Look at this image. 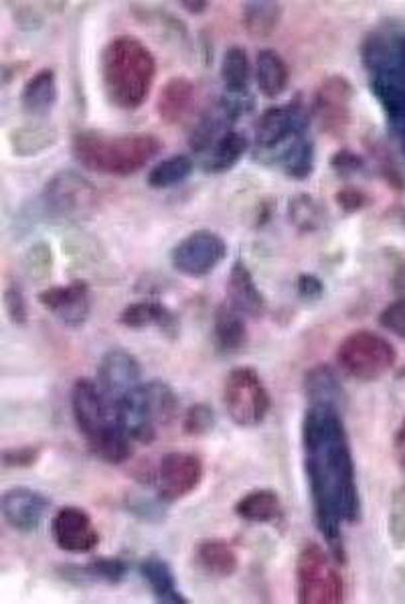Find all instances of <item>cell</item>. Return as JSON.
Wrapping results in <instances>:
<instances>
[{
	"instance_id": "cell-27",
	"label": "cell",
	"mask_w": 405,
	"mask_h": 604,
	"mask_svg": "<svg viewBox=\"0 0 405 604\" xmlns=\"http://www.w3.org/2000/svg\"><path fill=\"white\" fill-rule=\"evenodd\" d=\"M255 81L266 98H278L288 88L290 70L284 58L274 49H262L255 60Z\"/></svg>"
},
{
	"instance_id": "cell-9",
	"label": "cell",
	"mask_w": 405,
	"mask_h": 604,
	"mask_svg": "<svg viewBox=\"0 0 405 604\" xmlns=\"http://www.w3.org/2000/svg\"><path fill=\"white\" fill-rule=\"evenodd\" d=\"M72 412L77 430L90 449L122 428L116 404L90 379H77L74 383Z\"/></svg>"
},
{
	"instance_id": "cell-22",
	"label": "cell",
	"mask_w": 405,
	"mask_h": 604,
	"mask_svg": "<svg viewBox=\"0 0 405 604\" xmlns=\"http://www.w3.org/2000/svg\"><path fill=\"white\" fill-rule=\"evenodd\" d=\"M60 96L58 76L53 70H39L37 74L27 79L21 91V106L30 116H43L51 108L55 106Z\"/></svg>"
},
{
	"instance_id": "cell-21",
	"label": "cell",
	"mask_w": 405,
	"mask_h": 604,
	"mask_svg": "<svg viewBox=\"0 0 405 604\" xmlns=\"http://www.w3.org/2000/svg\"><path fill=\"white\" fill-rule=\"evenodd\" d=\"M122 327L142 331V329H159L166 337L179 335V318L177 315L159 301H140L128 304L121 313Z\"/></svg>"
},
{
	"instance_id": "cell-37",
	"label": "cell",
	"mask_w": 405,
	"mask_h": 604,
	"mask_svg": "<svg viewBox=\"0 0 405 604\" xmlns=\"http://www.w3.org/2000/svg\"><path fill=\"white\" fill-rule=\"evenodd\" d=\"M79 572L91 580H98V582L118 584L128 575V564L118 558L91 559L90 564L84 566Z\"/></svg>"
},
{
	"instance_id": "cell-41",
	"label": "cell",
	"mask_w": 405,
	"mask_h": 604,
	"mask_svg": "<svg viewBox=\"0 0 405 604\" xmlns=\"http://www.w3.org/2000/svg\"><path fill=\"white\" fill-rule=\"evenodd\" d=\"M379 325L385 331L397 335L400 339H405V299L391 302L381 313H379Z\"/></svg>"
},
{
	"instance_id": "cell-45",
	"label": "cell",
	"mask_w": 405,
	"mask_h": 604,
	"mask_svg": "<svg viewBox=\"0 0 405 604\" xmlns=\"http://www.w3.org/2000/svg\"><path fill=\"white\" fill-rule=\"evenodd\" d=\"M330 166L339 173V175H353L357 171L365 168V159L351 151H339L332 154Z\"/></svg>"
},
{
	"instance_id": "cell-10",
	"label": "cell",
	"mask_w": 405,
	"mask_h": 604,
	"mask_svg": "<svg viewBox=\"0 0 405 604\" xmlns=\"http://www.w3.org/2000/svg\"><path fill=\"white\" fill-rule=\"evenodd\" d=\"M43 205L51 217L81 222L98 212L100 196L90 179L76 171H60L47 181Z\"/></svg>"
},
{
	"instance_id": "cell-1",
	"label": "cell",
	"mask_w": 405,
	"mask_h": 604,
	"mask_svg": "<svg viewBox=\"0 0 405 604\" xmlns=\"http://www.w3.org/2000/svg\"><path fill=\"white\" fill-rule=\"evenodd\" d=\"M304 470L308 477L316 526L334 559H345L343 524L359 521L360 501L355 465L341 412L311 406L302 420Z\"/></svg>"
},
{
	"instance_id": "cell-33",
	"label": "cell",
	"mask_w": 405,
	"mask_h": 604,
	"mask_svg": "<svg viewBox=\"0 0 405 604\" xmlns=\"http://www.w3.org/2000/svg\"><path fill=\"white\" fill-rule=\"evenodd\" d=\"M252 65L243 47H229L222 61V81L227 93H250Z\"/></svg>"
},
{
	"instance_id": "cell-34",
	"label": "cell",
	"mask_w": 405,
	"mask_h": 604,
	"mask_svg": "<svg viewBox=\"0 0 405 604\" xmlns=\"http://www.w3.org/2000/svg\"><path fill=\"white\" fill-rule=\"evenodd\" d=\"M58 142V133L46 126H25L11 133V149L18 156H35Z\"/></svg>"
},
{
	"instance_id": "cell-13",
	"label": "cell",
	"mask_w": 405,
	"mask_h": 604,
	"mask_svg": "<svg viewBox=\"0 0 405 604\" xmlns=\"http://www.w3.org/2000/svg\"><path fill=\"white\" fill-rule=\"evenodd\" d=\"M355 98V90L351 81L343 76H330L322 79L318 86L313 104V114L320 124V130L343 137L351 124V102Z\"/></svg>"
},
{
	"instance_id": "cell-49",
	"label": "cell",
	"mask_w": 405,
	"mask_h": 604,
	"mask_svg": "<svg viewBox=\"0 0 405 604\" xmlns=\"http://www.w3.org/2000/svg\"><path fill=\"white\" fill-rule=\"evenodd\" d=\"M393 287L397 292L405 294V262L397 268V273L393 276Z\"/></svg>"
},
{
	"instance_id": "cell-38",
	"label": "cell",
	"mask_w": 405,
	"mask_h": 604,
	"mask_svg": "<svg viewBox=\"0 0 405 604\" xmlns=\"http://www.w3.org/2000/svg\"><path fill=\"white\" fill-rule=\"evenodd\" d=\"M388 533L391 544L397 550L405 548V483L400 485L391 495Z\"/></svg>"
},
{
	"instance_id": "cell-25",
	"label": "cell",
	"mask_w": 405,
	"mask_h": 604,
	"mask_svg": "<svg viewBox=\"0 0 405 604\" xmlns=\"http://www.w3.org/2000/svg\"><path fill=\"white\" fill-rule=\"evenodd\" d=\"M213 337L215 345L224 353H238L248 345V325L243 315L231 304H224L217 309L213 320Z\"/></svg>"
},
{
	"instance_id": "cell-17",
	"label": "cell",
	"mask_w": 405,
	"mask_h": 604,
	"mask_svg": "<svg viewBox=\"0 0 405 604\" xmlns=\"http://www.w3.org/2000/svg\"><path fill=\"white\" fill-rule=\"evenodd\" d=\"M37 301L51 315L60 318L67 327H81L91 311L90 287L84 280H74L65 287H51L37 294Z\"/></svg>"
},
{
	"instance_id": "cell-42",
	"label": "cell",
	"mask_w": 405,
	"mask_h": 604,
	"mask_svg": "<svg viewBox=\"0 0 405 604\" xmlns=\"http://www.w3.org/2000/svg\"><path fill=\"white\" fill-rule=\"evenodd\" d=\"M39 458H41L39 446H18V449H7L2 453V463L7 468L35 467Z\"/></svg>"
},
{
	"instance_id": "cell-4",
	"label": "cell",
	"mask_w": 405,
	"mask_h": 604,
	"mask_svg": "<svg viewBox=\"0 0 405 604\" xmlns=\"http://www.w3.org/2000/svg\"><path fill=\"white\" fill-rule=\"evenodd\" d=\"M77 163L107 177H130L163 151L154 135H107L100 130H81L74 137Z\"/></svg>"
},
{
	"instance_id": "cell-16",
	"label": "cell",
	"mask_w": 405,
	"mask_h": 604,
	"mask_svg": "<svg viewBox=\"0 0 405 604\" xmlns=\"http://www.w3.org/2000/svg\"><path fill=\"white\" fill-rule=\"evenodd\" d=\"M51 540L69 554H88L100 544V533L90 515L79 507H61L51 519Z\"/></svg>"
},
{
	"instance_id": "cell-8",
	"label": "cell",
	"mask_w": 405,
	"mask_h": 604,
	"mask_svg": "<svg viewBox=\"0 0 405 604\" xmlns=\"http://www.w3.org/2000/svg\"><path fill=\"white\" fill-rule=\"evenodd\" d=\"M224 404L231 423L255 428L266 420L271 398L254 367H236L224 383Z\"/></svg>"
},
{
	"instance_id": "cell-47",
	"label": "cell",
	"mask_w": 405,
	"mask_h": 604,
	"mask_svg": "<svg viewBox=\"0 0 405 604\" xmlns=\"http://www.w3.org/2000/svg\"><path fill=\"white\" fill-rule=\"evenodd\" d=\"M393 454H395V461L400 463V467L405 470V418L400 424L397 432H395V439H393Z\"/></svg>"
},
{
	"instance_id": "cell-29",
	"label": "cell",
	"mask_w": 405,
	"mask_h": 604,
	"mask_svg": "<svg viewBox=\"0 0 405 604\" xmlns=\"http://www.w3.org/2000/svg\"><path fill=\"white\" fill-rule=\"evenodd\" d=\"M236 515L250 524H271L280 519L282 503L271 489H254L236 503Z\"/></svg>"
},
{
	"instance_id": "cell-3",
	"label": "cell",
	"mask_w": 405,
	"mask_h": 604,
	"mask_svg": "<svg viewBox=\"0 0 405 604\" xmlns=\"http://www.w3.org/2000/svg\"><path fill=\"white\" fill-rule=\"evenodd\" d=\"M100 70L107 102L121 110H136L151 96L156 58L140 39L122 35L104 47Z\"/></svg>"
},
{
	"instance_id": "cell-32",
	"label": "cell",
	"mask_w": 405,
	"mask_h": 604,
	"mask_svg": "<svg viewBox=\"0 0 405 604\" xmlns=\"http://www.w3.org/2000/svg\"><path fill=\"white\" fill-rule=\"evenodd\" d=\"M243 11V27L245 30L252 35V37H257V39H264V37H270L274 35L280 23H282V4L280 2H245L241 7Z\"/></svg>"
},
{
	"instance_id": "cell-46",
	"label": "cell",
	"mask_w": 405,
	"mask_h": 604,
	"mask_svg": "<svg viewBox=\"0 0 405 604\" xmlns=\"http://www.w3.org/2000/svg\"><path fill=\"white\" fill-rule=\"evenodd\" d=\"M296 290H299V297L304 301L315 302L322 299L325 285L320 278H316L315 274H301L296 278Z\"/></svg>"
},
{
	"instance_id": "cell-26",
	"label": "cell",
	"mask_w": 405,
	"mask_h": 604,
	"mask_svg": "<svg viewBox=\"0 0 405 604\" xmlns=\"http://www.w3.org/2000/svg\"><path fill=\"white\" fill-rule=\"evenodd\" d=\"M140 576L149 582L152 594L159 603L165 604H187L189 601L182 596V592L177 589L175 575L168 566V562L159 556H149L140 562Z\"/></svg>"
},
{
	"instance_id": "cell-43",
	"label": "cell",
	"mask_w": 405,
	"mask_h": 604,
	"mask_svg": "<svg viewBox=\"0 0 405 604\" xmlns=\"http://www.w3.org/2000/svg\"><path fill=\"white\" fill-rule=\"evenodd\" d=\"M334 201L343 212L357 213L371 203V197L367 196L363 189H357V187H345V189H339L334 193Z\"/></svg>"
},
{
	"instance_id": "cell-35",
	"label": "cell",
	"mask_w": 405,
	"mask_h": 604,
	"mask_svg": "<svg viewBox=\"0 0 405 604\" xmlns=\"http://www.w3.org/2000/svg\"><path fill=\"white\" fill-rule=\"evenodd\" d=\"M193 173V161L187 154H173L149 173V185L152 189H168L185 181Z\"/></svg>"
},
{
	"instance_id": "cell-30",
	"label": "cell",
	"mask_w": 405,
	"mask_h": 604,
	"mask_svg": "<svg viewBox=\"0 0 405 604\" xmlns=\"http://www.w3.org/2000/svg\"><path fill=\"white\" fill-rule=\"evenodd\" d=\"M248 149H250V140L245 138V135L231 130L229 135L219 138L211 147L201 166H203L205 173H213V175L226 173V171L233 168V166L240 163L241 156L248 152Z\"/></svg>"
},
{
	"instance_id": "cell-39",
	"label": "cell",
	"mask_w": 405,
	"mask_h": 604,
	"mask_svg": "<svg viewBox=\"0 0 405 604\" xmlns=\"http://www.w3.org/2000/svg\"><path fill=\"white\" fill-rule=\"evenodd\" d=\"M215 426V414L210 406L205 404H195L185 412L182 418V432L189 437H201L207 435L211 428Z\"/></svg>"
},
{
	"instance_id": "cell-48",
	"label": "cell",
	"mask_w": 405,
	"mask_h": 604,
	"mask_svg": "<svg viewBox=\"0 0 405 604\" xmlns=\"http://www.w3.org/2000/svg\"><path fill=\"white\" fill-rule=\"evenodd\" d=\"M180 7L191 15H203L210 9V2H189V0H185V2H180Z\"/></svg>"
},
{
	"instance_id": "cell-2",
	"label": "cell",
	"mask_w": 405,
	"mask_h": 604,
	"mask_svg": "<svg viewBox=\"0 0 405 604\" xmlns=\"http://www.w3.org/2000/svg\"><path fill=\"white\" fill-rule=\"evenodd\" d=\"M363 65L369 72V88L383 108L391 130L405 140V29L379 27L360 47Z\"/></svg>"
},
{
	"instance_id": "cell-20",
	"label": "cell",
	"mask_w": 405,
	"mask_h": 604,
	"mask_svg": "<svg viewBox=\"0 0 405 604\" xmlns=\"http://www.w3.org/2000/svg\"><path fill=\"white\" fill-rule=\"evenodd\" d=\"M227 297H229V304L241 315L252 318L266 315L268 309L266 297L255 285L254 276L243 260H236L231 266L229 280H227Z\"/></svg>"
},
{
	"instance_id": "cell-5",
	"label": "cell",
	"mask_w": 405,
	"mask_h": 604,
	"mask_svg": "<svg viewBox=\"0 0 405 604\" xmlns=\"http://www.w3.org/2000/svg\"><path fill=\"white\" fill-rule=\"evenodd\" d=\"M122 428L130 439L152 444L159 437V428L173 423L179 412V398L166 381L138 383L116 402Z\"/></svg>"
},
{
	"instance_id": "cell-19",
	"label": "cell",
	"mask_w": 405,
	"mask_h": 604,
	"mask_svg": "<svg viewBox=\"0 0 405 604\" xmlns=\"http://www.w3.org/2000/svg\"><path fill=\"white\" fill-rule=\"evenodd\" d=\"M51 501L47 495L29 489V487H13L2 495V515L4 521L23 533H29L41 526Z\"/></svg>"
},
{
	"instance_id": "cell-31",
	"label": "cell",
	"mask_w": 405,
	"mask_h": 604,
	"mask_svg": "<svg viewBox=\"0 0 405 604\" xmlns=\"http://www.w3.org/2000/svg\"><path fill=\"white\" fill-rule=\"evenodd\" d=\"M278 163L282 166L286 177L294 181H306L315 171V144L304 135H299L286 142L278 156Z\"/></svg>"
},
{
	"instance_id": "cell-23",
	"label": "cell",
	"mask_w": 405,
	"mask_h": 604,
	"mask_svg": "<svg viewBox=\"0 0 405 604\" xmlns=\"http://www.w3.org/2000/svg\"><path fill=\"white\" fill-rule=\"evenodd\" d=\"M304 393L311 400V406L341 410L345 404V392L341 388V381L337 379L329 365H315L306 372Z\"/></svg>"
},
{
	"instance_id": "cell-44",
	"label": "cell",
	"mask_w": 405,
	"mask_h": 604,
	"mask_svg": "<svg viewBox=\"0 0 405 604\" xmlns=\"http://www.w3.org/2000/svg\"><path fill=\"white\" fill-rule=\"evenodd\" d=\"M51 262H53L51 248H47L46 243L33 246L29 252H27V257H25L27 270H29L30 276H37V278H41V276H46L49 273Z\"/></svg>"
},
{
	"instance_id": "cell-18",
	"label": "cell",
	"mask_w": 405,
	"mask_h": 604,
	"mask_svg": "<svg viewBox=\"0 0 405 604\" xmlns=\"http://www.w3.org/2000/svg\"><path fill=\"white\" fill-rule=\"evenodd\" d=\"M140 363L124 349L107 351L98 365V386L114 404L140 383Z\"/></svg>"
},
{
	"instance_id": "cell-14",
	"label": "cell",
	"mask_w": 405,
	"mask_h": 604,
	"mask_svg": "<svg viewBox=\"0 0 405 604\" xmlns=\"http://www.w3.org/2000/svg\"><path fill=\"white\" fill-rule=\"evenodd\" d=\"M308 118L304 114L301 100L288 102L282 106L268 108L255 126V147L257 151L268 152L284 147L292 138L304 135Z\"/></svg>"
},
{
	"instance_id": "cell-50",
	"label": "cell",
	"mask_w": 405,
	"mask_h": 604,
	"mask_svg": "<svg viewBox=\"0 0 405 604\" xmlns=\"http://www.w3.org/2000/svg\"><path fill=\"white\" fill-rule=\"evenodd\" d=\"M402 151H404V154H405V140H404V142H402Z\"/></svg>"
},
{
	"instance_id": "cell-40",
	"label": "cell",
	"mask_w": 405,
	"mask_h": 604,
	"mask_svg": "<svg viewBox=\"0 0 405 604\" xmlns=\"http://www.w3.org/2000/svg\"><path fill=\"white\" fill-rule=\"evenodd\" d=\"M4 309L15 325H25L29 320V304L18 285H9L4 290Z\"/></svg>"
},
{
	"instance_id": "cell-15",
	"label": "cell",
	"mask_w": 405,
	"mask_h": 604,
	"mask_svg": "<svg viewBox=\"0 0 405 604\" xmlns=\"http://www.w3.org/2000/svg\"><path fill=\"white\" fill-rule=\"evenodd\" d=\"M203 477L205 467L197 454L168 453L163 456L156 475L159 499L166 503L180 501L199 489Z\"/></svg>"
},
{
	"instance_id": "cell-24",
	"label": "cell",
	"mask_w": 405,
	"mask_h": 604,
	"mask_svg": "<svg viewBox=\"0 0 405 604\" xmlns=\"http://www.w3.org/2000/svg\"><path fill=\"white\" fill-rule=\"evenodd\" d=\"M195 96V86L189 77H170L156 100V114L165 124H177L185 118Z\"/></svg>"
},
{
	"instance_id": "cell-7",
	"label": "cell",
	"mask_w": 405,
	"mask_h": 604,
	"mask_svg": "<svg viewBox=\"0 0 405 604\" xmlns=\"http://www.w3.org/2000/svg\"><path fill=\"white\" fill-rule=\"evenodd\" d=\"M343 578L329 554L318 544H306L296 559V596L301 604L343 603Z\"/></svg>"
},
{
	"instance_id": "cell-36",
	"label": "cell",
	"mask_w": 405,
	"mask_h": 604,
	"mask_svg": "<svg viewBox=\"0 0 405 604\" xmlns=\"http://www.w3.org/2000/svg\"><path fill=\"white\" fill-rule=\"evenodd\" d=\"M288 217H290V224L296 227L299 231L308 234V231H315L325 224L327 213L315 197L301 193V196H294L290 199Z\"/></svg>"
},
{
	"instance_id": "cell-12",
	"label": "cell",
	"mask_w": 405,
	"mask_h": 604,
	"mask_svg": "<svg viewBox=\"0 0 405 604\" xmlns=\"http://www.w3.org/2000/svg\"><path fill=\"white\" fill-rule=\"evenodd\" d=\"M252 106H254V102L248 93H227L226 91V96L219 98L213 106L207 108L193 126L191 137H189L191 151H210L219 138L231 133L233 122L238 121L241 114L248 112Z\"/></svg>"
},
{
	"instance_id": "cell-11",
	"label": "cell",
	"mask_w": 405,
	"mask_h": 604,
	"mask_svg": "<svg viewBox=\"0 0 405 604\" xmlns=\"http://www.w3.org/2000/svg\"><path fill=\"white\" fill-rule=\"evenodd\" d=\"M227 256V243L211 229H197L170 250V264L187 278H203Z\"/></svg>"
},
{
	"instance_id": "cell-28",
	"label": "cell",
	"mask_w": 405,
	"mask_h": 604,
	"mask_svg": "<svg viewBox=\"0 0 405 604\" xmlns=\"http://www.w3.org/2000/svg\"><path fill=\"white\" fill-rule=\"evenodd\" d=\"M197 564L205 570V575L217 578H229L240 568V558L233 545L226 540H205L197 545Z\"/></svg>"
},
{
	"instance_id": "cell-6",
	"label": "cell",
	"mask_w": 405,
	"mask_h": 604,
	"mask_svg": "<svg viewBox=\"0 0 405 604\" xmlns=\"http://www.w3.org/2000/svg\"><path fill=\"white\" fill-rule=\"evenodd\" d=\"M337 362L349 378L377 381L393 369L397 351L390 341L374 331H355L337 349Z\"/></svg>"
}]
</instances>
